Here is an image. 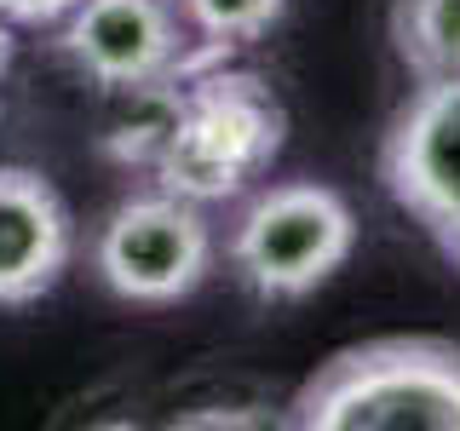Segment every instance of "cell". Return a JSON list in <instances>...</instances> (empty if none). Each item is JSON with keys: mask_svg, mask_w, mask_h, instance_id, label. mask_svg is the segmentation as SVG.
Returning a JSON list of instances; mask_svg holds the SVG:
<instances>
[{"mask_svg": "<svg viewBox=\"0 0 460 431\" xmlns=\"http://www.w3.org/2000/svg\"><path fill=\"white\" fill-rule=\"evenodd\" d=\"M299 431H460V339L385 334L345 345L294 391Z\"/></svg>", "mask_w": 460, "mask_h": 431, "instance_id": "1", "label": "cell"}, {"mask_svg": "<svg viewBox=\"0 0 460 431\" xmlns=\"http://www.w3.org/2000/svg\"><path fill=\"white\" fill-rule=\"evenodd\" d=\"M282 98L253 69H225L219 57L179 81V115H172L162 155L150 162V179L155 190L184 196L196 207L236 201L270 172V162L282 155Z\"/></svg>", "mask_w": 460, "mask_h": 431, "instance_id": "2", "label": "cell"}, {"mask_svg": "<svg viewBox=\"0 0 460 431\" xmlns=\"http://www.w3.org/2000/svg\"><path fill=\"white\" fill-rule=\"evenodd\" d=\"M357 248V213L334 184L288 179L259 190L230 224V270L259 299L316 294Z\"/></svg>", "mask_w": 460, "mask_h": 431, "instance_id": "3", "label": "cell"}, {"mask_svg": "<svg viewBox=\"0 0 460 431\" xmlns=\"http://www.w3.org/2000/svg\"><path fill=\"white\" fill-rule=\"evenodd\" d=\"M58 47L104 92L167 86L225 57L190 35L179 0H75L64 12Z\"/></svg>", "mask_w": 460, "mask_h": 431, "instance_id": "4", "label": "cell"}, {"mask_svg": "<svg viewBox=\"0 0 460 431\" xmlns=\"http://www.w3.org/2000/svg\"><path fill=\"white\" fill-rule=\"evenodd\" d=\"M93 270L127 305H179L213 270V224L184 196H133L98 230Z\"/></svg>", "mask_w": 460, "mask_h": 431, "instance_id": "5", "label": "cell"}, {"mask_svg": "<svg viewBox=\"0 0 460 431\" xmlns=\"http://www.w3.org/2000/svg\"><path fill=\"white\" fill-rule=\"evenodd\" d=\"M380 184L460 270V75L414 81L380 138Z\"/></svg>", "mask_w": 460, "mask_h": 431, "instance_id": "6", "label": "cell"}, {"mask_svg": "<svg viewBox=\"0 0 460 431\" xmlns=\"http://www.w3.org/2000/svg\"><path fill=\"white\" fill-rule=\"evenodd\" d=\"M75 248L64 196L29 167H0V305L52 294Z\"/></svg>", "mask_w": 460, "mask_h": 431, "instance_id": "7", "label": "cell"}, {"mask_svg": "<svg viewBox=\"0 0 460 431\" xmlns=\"http://www.w3.org/2000/svg\"><path fill=\"white\" fill-rule=\"evenodd\" d=\"M392 52L414 81L460 75V0H392Z\"/></svg>", "mask_w": 460, "mask_h": 431, "instance_id": "8", "label": "cell"}, {"mask_svg": "<svg viewBox=\"0 0 460 431\" xmlns=\"http://www.w3.org/2000/svg\"><path fill=\"white\" fill-rule=\"evenodd\" d=\"M179 12H184V23H190V35L201 47L230 57L236 47L265 40L282 23L288 0H179Z\"/></svg>", "mask_w": 460, "mask_h": 431, "instance_id": "9", "label": "cell"}, {"mask_svg": "<svg viewBox=\"0 0 460 431\" xmlns=\"http://www.w3.org/2000/svg\"><path fill=\"white\" fill-rule=\"evenodd\" d=\"M127 98H133V115L115 121V133L104 138V155L121 162V167H144V172H150V162L162 155V144L172 133V115H179V81L144 86V92H127Z\"/></svg>", "mask_w": 460, "mask_h": 431, "instance_id": "10", "label": "cell"}, {"mask_svg": "<svg viewBox=\"0 0 460 431\" xmlns=\"http://www.w3.org/2000/svg\"><path fill=\"white\" fill-rule=\"evenodd\" d=\"M75 0H0V18L6 23H64V12Z\"/></svg>", "mask_w": 460, "mask_h": 431, "instance_id": "11", "label": "cell"}, {"mask_svg": "<svg viewBox=\"0 0 460 431\" xmlns=\"http://www.w3.org/2000/svg\"><path fill=\"white\" fill-rule=\"evenodd\" d=\"M6 69H12V23L0 18V75H6Z\"/></svg>", "mask_w": 460, "mask_h": 431, "instance_id": "12", "label": "cell"}]
</instances>
